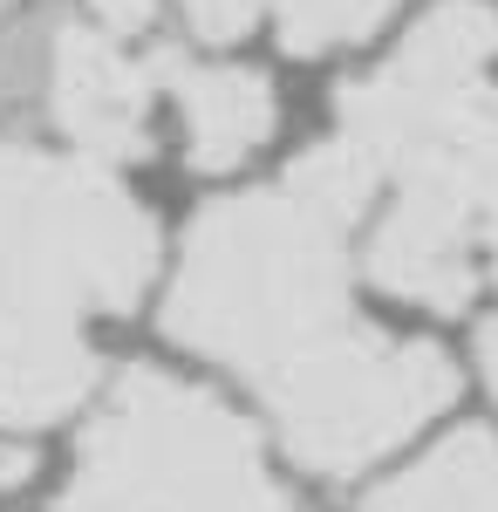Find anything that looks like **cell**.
<instances>
[{
  "label": "cell",
  "instance_id": "obj_1",
  "mask_svg": "<svg viewBox=\"0 0 498 512\" xmlns=\"http://www.w3.org/2000/svg\"><path fill=\"white\" fill-rule=\"evenodd\" d=\"M376 171L342 137L307 151L267 192L219 198L185 233L164 328L185 349L239 369L253 390L335 342L348 321V226L369 212Z\"/></svg>",
  "mask_w": 498,
  "mask_h": 512
},
{
  "label": "cell",
  "instance_id": "obj_2",
  "mask_svg": "<svg viewBox=\"0 0 498 512\" xmlns=\"http://www.w3.org/2000/svg\"><path fill=\"white\" fill-rule=\"evenodd\" d=\"M157 280V226L103 164L0 144V431H41L96 390L89 321Z\"/></svg>",
  "mask_w": 498,
  "mask_h": 512
},
{
  "label": "cell",
  "instance_id": "obj_3",
  "mask_svg": "<svg viewBox=\"0 0 498 512\" xmlns=\"http://www.w3.org/2000/svg\"><path fill=\"white\" fill-rule=\"evenodd\" d=\"M55 512H301L219 396L130 369L89 424Z\"/></svg>",
  "mask_w": 498,
  "mask_h": 512
},
{
  "label": "cell",
  "instance_id": "obj_4",
  "mask_svg": "<svg viewBox=\"0 0 498 512\" xmlns=\"http://www.w3.org/2000/svg\"><path fill=\"white\" fill-rule=\"evenodd\" d=\"M280 444L321 478H348L417 437L437 410H451L458 369L437 342H389L383 328L348 321L335 342L267 383Z\"/></svg>",
  "mask_w": 498,
  "mask_h": 512
},
{
  "label": "cell",
  "instance_id": "obj_5",
  "mask_svg": "<svg viewBox=\"0 0 498 512\" xmlns=\"http://www.w3.org/2000/svg\"><path fill=\"white\" fill-rule=\"evenodd\" d=\"M151 89L130 48L103 28H55L48 35V117L96 164H123L151 151Z\"/></svg>",
  "mask_w": 498,
  "mask_h": 512
},
{
  "label": "cell",
  "instance_id": "obj_6",
  "mask_svg": "<svg viewBox=\"0 0 498 512\" xmlns=\"http://www.w3.org/2000/svg\"><path fill=\"white\" fill-rule=\"evenodd\" d=\"M369 280L410 308L458 315L478 287V212L430 185H396V205L369 239Z\"/></svg>",
  "mask_w": 498,
  "mask_h": 512
},
{
  "label": "cell",
  "instance_id": "obj_7",
  "mask_svg": "<svg viewBox=\"0 0 498 512\" xmlns=\"http://www.w3.org/2000/svg\"><path fill=\"white\" fill-rule=\"evenodd\" d=\"M157 82H171L178 96V123H185V158L192 171L219 178L239 171L246 158H260L273 144V123H280V89L273 76L246 69V62H178L164 55Z\"/></svg>",
  "mask_w": 498,
  "mask_h": 512
},
{
  "label": "cell",
  "instance_id": "obj_8",
  "mask_svg": "<svg viewBox=\"0 0 498 512\" xmlns=\"http://www.w3.org/2000/svg\"><path fill=\"white\" fill-rule=\"evenodd\" d=\"M369 512H498V444L485 431L444 437L430 458L389 478Z\"/></svg>",
  "mask_w": 498,
  "mask_h": 512
},
{
  "label": "cell",
  "instance_id": "obj_9",
  "mask_svg": "<svg viewBox=\"0 0 498 512\" xmlns=\"http://www.w3.org/2000/svg\"><path fill=\"white\" fill-rule=\"evenodd\" d=\"M185 14H192V28L205 41H232V35H246L253 21H267L273 0H185Z\"/></svg>",
  "mask_w": 498,
  "mask_h": 512
},
{
  "label": "cell",
  "instance_id": "obj_10",
  "mask_svg": "<svg viewBox=\"0 0 498 512\" xmlns=\"http://www.w3.org/2000/svg\"><path fill=\"white\" fill-rule=\"evenodd\" d=\"M89 7L103 14V35H130L157 14V0H89Z\"/></svg>",
  "mask_w": 498,
  "mask_h": 512
},
{
  "label": "cell",
  "instance_id": "obj_11",
  "mask_svg": "<svg viewBox=\"0 0 498 512\" xmlns=\"http://www.w3.org/2000/svg\"><path fill=\"white\" fill-rule=\"evenodd\" d=\"M478 239H485V260H492V280H498V192L485 198V212H478Z\"/></svg>",
  "mask_w": 498,
  "mask_h": 512
},
{
  "label": "cell",
  "instance_id": "obj_12",
  "mask_svg": "<svg viewBox=\"0 0 498 512\" xmlns=\"http://www.w3.org/2000/svg\"><path fill=\"white\" fill-rule=\"evenodd\" d=\"M478 362H485V383H492V396H498V321L485 328V342H478Z\"/></svg>",
  "mask_w": 498,
  "mask_h": 512
}]
</instances>
